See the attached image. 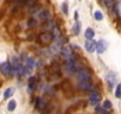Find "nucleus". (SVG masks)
Segmentation results:
<instances>
[{"label": "nucleus", "mask_w": 121, "mask_h": 114, "mask_svg": "<svg viewBox=\"0 0 121 114\" xmlns=\"http://www.w3.org/2000/svg\"><path fill=\"white\" fill-rule=\"evenodd\" d=\"M53 35L51 33V32H43V33H40L39 36H38V43L40 44V45H49V44H51V42L53 40Z\"/></svg>", "instance_id": "f257e3e1"}, {"label": "nucleus", "mask_w": 121, "mask_h": 114, "mask_svg": "<svg viewBox=\"0 0 121 114\" xmlns=\"http://www.w3.org/2000/svg\"><path fill=\"white\" fill-rule=\"evenodd\" d=\"M77 79H78L80 82H81V81H89V80H90V74H89V71H88L87 69L82 68V69L78 70V73H77Z\"/></svg>", "instance_id": "f03ea898"}, {"label": "nucleus", "mask_w": 121, "mask_h": 114, "mask_svg": "<svg viewBox=\"0 0 121 114\" xmlns=\"http://www.w3.org/2000/svg\"><path fill=\"white\" fill-rule=\"evenodd\" d=\"M0 68H1V73H3L4 75H6V76H9V75L11 74V71L13 70L12 64H11V63H9V62H4V63H1Z\"/></svg>", "instance_id": "7ed1b4c3"}, {"label": "nucleus", "mask_w": 121, "mask_h": 114, "mask_svg": "<svg viewBox=\"0 0 121 114\" xmlns=\"http://www.w3.org/2000/svg\"><path fill=\"white\" fill-rule=\"evenodd\" d=\"M97 48V43L93 39H87L86 40V50L88 52H94Z\"/></svg>", "instance_id": "20e7f679"}, {"label": "nucleus", "mask_w": 121, "mask_h": 114, "mask_svg": "<svg viewBox=\"0 0 121 114\" xmlns=\"http://www.w3.org/2000/svg\"><path fill=\"white\" fill-rule=\"evenodd\" d=\"M100 100H101V96H100V94L99 93H96V92H93V93H90V95H89V102L91 103V105H97L99 102H100Z\"/></svg>", "instance_id": "39448f33"}, {"label": "nucleus", "mask_w": 121, "mask_h": 114, "mask_svg": "<svg viewBox=\"0 0 121 114\" xmlns=\"http://www.w3.org/2000/svg\"><path fill=\"white\" fill-rule=\"evenodd\" d=\"M46 105H48V101H46L45 99H43V97H37V100H36V108H37V109L43 110V109H45Z\"/></svg>", "instance_id": "423d86ee"}, {"label": "nucleus", "mask_w": 121, "mask_h": 114, "mask_svg": "<svg viewBox=\"0 0 121 114\" xmlns=\"http://www.w3.org/2000/svg\"><path fill=\"white\" fill-rule=\"evenodd\" d=\"M78 88L81 90H90V89H93V86L89 81H81L78 83Z\"/></svg>", "instance_id": "0eeeda50"}, {"label": "nucleus", "mask_w": 121, "mask_h": 114, "mask_svg": "<svg viewBox=\"0 0 121 114\" xmlns=\"http://www.w3.org/2000/svg\"><path fill=\"white\" fill-rule=\"evenodd\" d=\"M39 18L43 20V22H49L50 20V12L49 10H43L39 12Z\"/></svg>", "instance_id": "6e6552de"}, {"label": "nucleus", "mask_w": 121, "mask_h": 114, "mask_svg": "<svg viewBox=\"0 0 121 114\" xmlns=\"http://www.w3.org/2000/svg\"><path fill=\"white\" fill-rule=\"evenodd\" d=\"M106 46H107V43H106L104 40H100V42L97 43L96 51H97L99 53H103V52H104V50H106Z\"/></svg>", "instance_id": "1a4fd4ad"}, {"label": "nucleus", "mask_w": 121, "mask_h": 114, "mask_svg": "<svg viewBox=\"0 0 121 114\" xmlns=\"http://www.w3.org/2000/svg\"><path fill=\"white\" fill-rule=\"evenodd\" d=\"M49 71L51 73V74H57V73H59V67H58V64L56 66V63H52L50 67H49Z\"/></svg>", "instance_id": "9d476101"}, {"label": "nucleus", "mask_w": 121, "mask_h": 114, "mask_svg": "<svg viewBox=\"0 0 121 114\" xmlns=\"http://www.w3.org/2000/svg\"><path fill=\"white\" fill-rule=\"evenodd\" d=\"M84 35H86V38H87V39H93V38H94V36H95V32H94V30H93V29H90V27H89V29H87V30H86V33H84Z\"/></svg>", "instance_id": "9b49d317"}, {"label": "nucleus", "mask_w": 121, "mask_h": 114, "mask_svg": "<svg viewBox=\"0 0 121 114\" xmlns=\"http://www.w3.org/2000/svg\"><path fill=\"white\" fill-rule=\"evenodd\" d=\"M36 82H37V80H36L35 76H31V77L29 79V88H30V90H33V89H35Z\"/></svg>", "instance_id": "f8f14e48"}, {"label": "nucleus", "mask_w": 121, "mask_h": 114, "mask_svg": "<svg viewBox=\"0 0 121 114\" xmlns=\"http://www.w3.org/2000/svg\"><path fill=\"white\" fill-rule=\"evenodd\" d=\"M13 92H14L13 88H7V89L5 90V93H4V99H10V97L13 95Z\"/></svg>", "instance_id": "ddd939ff"}, {"label": "nucleus", "mask_w": 121, "mask_h": 114, "mask_svg": "<svg viewBox=\"0 0 121 114\" xmlns=\"http://www.w3.org/2000/svg\"><path fill=\"white\" fill-rule=\"evenodd\" d=\"M56 27V25H55V23H52V22H48V24H44L43 25V29L44 30H53Z\"/></svg>", "instance_id": "4468645a"}, {"label": "nucleus", "mask_w": 121, "mask_h": 114, "mask_svg": "<svg viewBox=\"0 0 121 114\" xmlns=\"http://www.w3.org/2000/svg\"><path fill=\"white\" fill-rule=\"evenodd\" d=\"M60 52H62L64 56L73 55V53H71V49H70V48H68V46H63V48H60Z\"/></svg>", "instance_id": "2eb2a0df"}, {"label": "nucleus", "mask_w": 121, "mask_h": 114, "mask_svg": "<svg viewBox=\"0 0 121 114\" xmlns=\"http://www.w3.org/2000/svg\"><path fill=\"white\" fill-rule=\"evenodd\" d=\"M107 81L109 82L110 87H113V84H114V82H115V75H114V74H108V75H107Z\"/></svg>", "instance_id": "dca6fc26"}, {"label": "nucleus", "mask_w": 121, "mask_h": 114, "mask_svg": "<svg viewBox=\"0 0 121 114\" xmlns=\"http://www.w3.org/2000/svg\"><path fill=\"white\" fill-rule=\"evenodd\" d=\"M16 106H17V102H16L14 100H11V101L9 102V105H7V109H9L10 112H12V110L16 109Z\"/></svg>", "instance_id": "f3484780"}, {"label": "nucleus", "mask_w": 121, "mask_h": 114, "mask_svg": "<svg viewBox=\"0 0 121 114\" xmlns=\"http://www.w3.org/2000/svg\"><path fill=\"white\" fill-rule=\"evenodd\" d=\"M80 27H81L80 23H76V24L74 25V27H73V32H74V35H78V33H80Z\"/></svg>", "instance_id": "a211bd4d"}, {"label": "nucleus", "mask_w": 121, "mask_h": 114, "mask_svg": "<svg viewBox=\"0 0 121 114\" xmlns=\"http://www.w3.org/2000/svg\"><path fill=\"white\" fill-rule=\"evenodd\" d=\"M115 96L116 97H121V83H119L117 86H116V89H115Z\"/></svg>", "instance_id": "6ab92c4d"}, {"label": "nucleus", "mask_w": 121, "mask_h": 114, "mask_svg": "<svg viewBox=\"0 0 121 114\" xmlns=\"http://www.w3.org/2000/svg\"><path fill=\"white\" fill-rule=\"evenodd\" d=\"M94 17H95V19H96V20H102L103 14H102L100 11H96V12H94Z\"/></svg>", "instance_id": "aec40b11"}, {"label": "nucleus", "mask_w": 121, "mask_h": 114, "mask_svg": "<svg viewBox=\"0 0 121 114\" xmlns=\"http://www.w3.org/2000/svg\"><path fill=\"white\" fill-rule=\"evenodd\" d=\"M102 106H103V107H104L106 109H110V108H112V102H110L109 100H104V101H103V105H102Z\"/></svg>", "instance_id": "412c9836"}, {"label": "nucleus", "mask_w": 121, "mask_h": 114, "mask_svg": "<svg viewBox=\"0 0 121 114\" xmlns=\"http://www.w3.org/2000/svg\"><path fill=\"white\" fill-rule=\"evenodd\" d=\"M103 4L107 6V7H112L113 5H114V1H113V0H103Z\"/></svg>", "instance_id": "4be33fe9"}, {"label": "nucleus", "mask_w": 121, "mask_h": 114, "mask_svg": "<svg viewBox=\"0 0 121 114\" xmlns=\"http://www.w3.org/2000/svg\"><path fill=\"white\" fill-rule=\"evenodd\" d=\"M36 25V20L35 19H30L29 22H27V26L29 27H32V26H35Z\"/></svg>", "instance_id": "5701e85b"}, {"label": "nucleus", "mask_w": 121, "mask_h": 114, "mask_svg": "<svg viewBox=\"0 0 121 114\" xmlns=\"http://www.w3.org/2000/svg\"><path fill=\"white\" fill-rule=\"evenodd\" d=\"M62 9H63V13H65V14H68V5H67V3H64V4H63V6H62Z\"/></svg>", "instance_id": "b1692460"}, {"label": "nucleus", "mask_w": 121, "mask_h": 114, "mask_svg": "<svg viewBox=\"0 0 121 114\" xmlns=\"http://www.w3.org/2000/svg\"><path fill=\"white\" fill-rule=\"evenodd\" d=\"M17 1L19 4H25V3H27V0H17Z\"/></svg>", "instance_id": "393cba45"}, {"label": "nucleus", "mask_w": 121, "mask_h": 114, "mask_svg": "<svg viewBox=\"0 0 121 114\" xmlns=\"http://www.w3.org/2000/svg\"><path fill=\"white\" fill-rule=\"evenodd\" d=\"M78 18V13L77 12H75V19H77Z\"/></svg>", "instance_id": "a878e982"}]
</instances>
